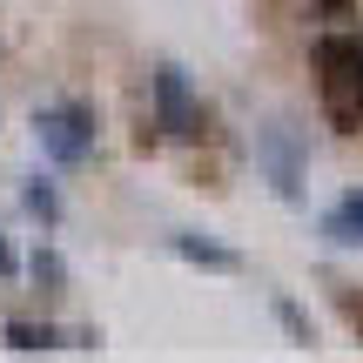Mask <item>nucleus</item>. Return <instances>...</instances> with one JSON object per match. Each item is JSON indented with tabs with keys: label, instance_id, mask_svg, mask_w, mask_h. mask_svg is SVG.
I'll return each mask as SVG.
<instances>
[{
	"label": "nucleus",
	"instance_id": "nucleus-11",
	"mask_svg": "<svg viewBox=\"0 0 363 363\" xmlns=\"http://www.w3.org/2000/svg\"><path fill=\"white\" fill-rule=\"evenodd\" d=\"M343 316H350V323L363 330V296H350V289H343Z\"/></svg>",
	"mask_w": 363,
	"mask_h": 363
},
{
	"label": "nucleus",
	"instance_id": "nucleus-9",
	"mask_svg": "<svg viewBox=\"0 0 363 363\" xmlns=\"http://www.w3.org/2000/svg\"><path fill=\"white\" fill-rule=\"evenodd\" d=\"M276 316H283V330H289V337L303 343V350H310V343H316V330H310V316H303L296 303H276Z\"/></svg>",
	"mask_w": 363,
	"mask_h": 363
},
{
	"label": "nucleus",
	"instance_id": "nucleus-1",
	"mask_svg": "<svg viewBox=\"0 0 363 363\" xmlns=\"http://www.w3.org/2000/svg\"><path fill=\"white\" fill-rule=\"evenodd\" d=\"M316 94H323V121L337 135L363 128V40L357 34L316 40Z\"/></svg>",
	"mask_w": 363,
	"mask_h": 363
},
{
	"label": "nucleus",
	"instance_id": "nucleus-8",
	"mask_svg": "<svg viewBox=\"0 0 363 363\" xmlns=\"http://www.w3.org/2000/svg\"><path fill=\"white\" fill-rule=\"evenodd\" d=\"M21 202H27V216H40V222H48V229H54V222H61V195H54L48 182H27V195H21Z\"/></svg>",
	"mask_w": 363,
	"mask_h": 363
},
{
	"label": "nucleus",
	"instance_id": "nucleus-5",
	"mask_svg": "<svg viewBox=\"0 0 363 363\" xmlns=\"http://www.w3.org/2000/svg\"><path fill=\"white\" fill-rule=\"evenodd\" d=\"M323 235L330 242H350V249H363V189H350L337 208L323 216Z\"/></svg>",
	"mask_w": 363,
	"mask_h": 363
},
{
	"label": "nucleus",
	"instance_id": "nucleus-2",
	"mask_svg": "<svg viewBox=\"0 0 363 363\" xmlns=\"http://www.w3.org/2000/svg\"><path fill=\"white\" fill-rule=\"evenodd\" d=\"M34 135H40V148H48V162H61V169H81V162L94 155V115L81 101L40 108V115H34Z\"/></svg>",
	"mask_w": 363,
	"mask_h": 363
},
{
	"label": "nucleus",
	"instance_id": "nucleus-10",
	"mask_svg": "<svg viewBox=\"0 0 363 363\" xmlns=\"http://www.w3.org/2000/svg\"><path fill=\"white\" fill-rule=\"evenodd\" d=\"M61 256H48V249H40V256H34V283H61Z\"/></svg>",
	"mask_w": 363,
	"mask_h": 363
},
{
	"label": "nucleus",
	"instance_id": "nucleus-6",
	"mask_svg": "<svg viewBox=\"0 0 363 363\" xmlns=\"http://www.w3.org/2000/svg\"><path fill=\"white\" fill-rule=\"evenodd\" d=\"M175 256L182 262H195V269H242V256H235V249H222V242H202V235H175Z\"/></svg>",
	"mask_w": 363,
	"mask_h": 363
},
{
	"label": "nucleus",
	"instance_id": "nucleus-7",
	"mask_svg": "<svg viewBox=\"0 0 363 363\" xmlns=\"http://www.w3.org/2000/svg\"><path fill=\"white\" fill-rule=\"evenodd\" d=\"M61 330H54V323H21V316H13V323H7V350H27V357H34V350H61Z\"/></svg>",
	"mask_w": 363,
	"mask_h": 363
},
{
	"label": "nucleus",
	"instance_id": "nucleus-12",
	"mask_svg": "<svg viewBox=\"0 0 363 363\" xmlns=\"http://www.w3.org/2000/svg\"><path fill=\"white\" fill-rule=\"evenodd\" d=\"M0 276H13V249H7V235H0Z\"/></svg>",
	"mask_w": 363,
	"mask_h": 363
},
{
	"label": "nucleus",
	"instance_id": "nucleus-4",
	"mask_svg": "<svg viewBox=\"0 0 363 363\" xmlns=\"http://www.w3.org/2000/svg\"><path fill=\"white\" fill-rule=\"evenodd\" d=\"M256 155H262V169H269L276 195L296 202V195H303V148H296V128H289V121H269V128L256 135Z\"/></svg>",
	"mask_w": 363,
	"mask_h": 363
},
{
	"label": "nucleus",
	"instance_id": "nucleus-3",
	"mask_svg": "<svg viewBox=\"0 0 363 363\" xmlns=\"http://www.w3.org/2000/svg\"><path fill=\"white\" fill-rule=\"evenodd\" d=\"M148 88H155V121L169 135H202V101H195L189 74H182L175 61H162L155 74H148Z\"/></svg>",
	"mask_w": 363,
	"mask_h": 363
}]
</instances>
